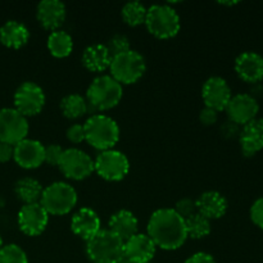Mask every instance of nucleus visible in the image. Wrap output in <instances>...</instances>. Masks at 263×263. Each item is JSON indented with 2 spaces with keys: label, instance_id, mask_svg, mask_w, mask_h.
Segmentation results:
<instances>
[{
  "label": "nucleus",
  "instance_id": "41",
  "mask_svg": "<svg viewBox=\"0 0 263 263\" xmlns=\"http://www.w3.org/2000/svg\"><path fill=\"white\" fill-rule=\"evenodd\" d=\"M3 248V239H2V236H0V249Z\"/></svg>",
  "mask_w": 263,
  "mask_h": 263
},
{
  "label": "nucleus",
  "instance_id": "11",
  "mask_svg": "<svg viewBox=\"0 0 263 263\" xmlns=\"http://www.w3.org/2000/svg\"><path fill=\"white\" fill-rule=\"evenodd\" d=\"M28 121L14 108L0 109V141L15 145L27 138Z\"/></svg>",
  "mask_w": 263,
  "mask_h": 263
},
{
  "label": "nucleus",
  "instance_id": "24",
  "mask_svg": "<svg viewBox=\"0 0 263 263\" xmlns=\"http://www.w3.org/2000/svg\"><path fill=\"white\" fill-rule=\"evenodd\" d=\"M110 59L112 57L105 44H92L82 53V64L91 72H103L109 68Z\"/></svg>",
  "mask_w": 263,
  "mask_h": 263
},
{
  "label": "nucleus",
  "instance_id": "34",
  "mask_svg": "<svg viewBox=\"0 0 263 263\" xmlns=\"http://www.w3.org/2000/svg\"><path fill=\"white\" fill-rule=\"evenodd\" d=\"M249 216H251L252 222L257 228L263 230V197L254 200V203L251 207V211H249Z\"/></svg>",
  "mask_w": 263,
  "mask_h": 263
},
{
  "label": "nucleus",
  "instance_id": "36",
  "mask_svg": "<svg viewBox=\"0 0 263 263\" xmlns=\"http://www.w3.org/2000/svg\"><path fill=\"white\" fill-rule=\"evenodd\" d=\"M217 118H218V112H216V110L212 109V108L204 107L199 113L200 122L205 126H211L213 125V123H216Z\"/></svg>",
  "mask_w": 263,
  "mask_h": 263
},
{
  "label": "nucleus",
  "instance_id": "33",
  "mask_svg": "<svg viewBox=\"0 0 263 263\" xmlns=\"http://www.w3.org/2000/svg\"><path fill=\"white\" fill-rule=\"evenodd\" d=\"M63 152L64 149L61 145H58V144H50V145L45 146V158H44V162L49 163L50 166H58Z\"/></svg>",
  "mask_w": 263,
  "mask_h": 263
},
{
  "label": "nucleus",
  "instance_id": "18",
  "mask_svg": "<svg viewBox=\"0 0 263 263\" xmlns=\"http://www.w3.org/2000/svg\"><path fill=\"white\" fill-rule=\"evenodd\" d=\"M36 17L44 28L53 32L66 20V5L61 0H43L36 8Z\"/></svg>",
  "mask_w": 263,
  "mask_h": 263
},
{
  "label": "nucleus",
  "instance_id": "29",
  "mask_svg": "<svg viewBox=\"0 0 263 263\" xmlns=\"http://www.w3.org/2000/svg\"><path fill=\"white\" fill-rule=\"evenodd\" d=\"M121 14L125 23H127L131 27H135L145 22L146 8L140 2H128L123 5Z\"/></svg>",
  "mask_w": 263,
  "mask_h": 263
},
{
  "label": "nucleus",
  "instance_id": "16",
  "mask_svg": "<svg viewBox=\"0 0 263 263\" xmlns=\"http://www.w3.org/2000/svg\"><path fill=\"white\" fill-rule=\"evenodd\" d=\"M157 246L148 234H136L123 244V257L135 263H149L156 254Z\"/></svg>",
  "mask_w": 263,
  "mask_h": 263
},
{
  "label": "nucleus",
  "instance_id": "6",
  "mask_svg": "<svg viewBox=\"0 0 263 263\" xmlns=\"http://www.w3.org/2000/svg\"><path fill=\"white\" fill-rule=\"evenodd\" d=\"M145 26L158 39H170L180 31V17L168 4H154L146 9Z\"/></svg>",
  "mask_w": 263,
  "mask_h": 263
},
{
  "label": "nucleus",
  "instance_id": "1",
  "mask_svg": "<svg viewBox=\"0 0 263 263\" xmlns=\"http://www.w3.org/2000/svg\"><path fill=\"white\" fill-rule=\"evenodd\" d=\"M148 236L159 248L179 249L187 239L185 220L172 208L157 210L149 218Z\"/></svg>",
  "mask_w": 263,
  "mask_h": 263
},
{
  "label": "nucleus",
  "instance_id": "26",
  "mask_svg": "<svg viewBox=\"0 0 263 263\" xmlns=\"http://www.w3.org/2000/svg\"><path fill=\"white\" fill-rule=\"evenodd\" d=\"M49 51L51 55L57 58H64L72 53L73 49V40L68 32L63 30H55L50 32L48 40H46Z\"/></svg>",
  "mask_w": 263,
  "mask_h": 263
},
{
  "label": "nucleus",
  "instance_id": "10",
  "mask_svg": "<svg viewBox=\"0 0 263 263\" xmlns=\"http://www.w3.org/2000/svg\"><path fill=\"white\" fill-rule=\"evenodd\" d=\"M58 166L67 179L84 180L94 172V159L81 149L69 148L64 149Z\"/></svg>",
  "mask_w": 263,
  "mask_h": 263
},
{
  "label": "nucleus",
  "instance_id": "25",
  "mask_svg": "<svg viewBox=\"0 0 263 263\" xmlns=\"http://www.w3.org/2000/svg\"><path fill=\"white\" fill-rule=\"evenodd\" d=\"M43 186L40 182L32 177H23L20 179L14 185L15 195L25 204H32V203L40 202L41 194H43Z\"/></svg>",
  "mask_w": 263,
  "mask_h": 263
},
{
  "label": "nucleus",
  "instance_id": "38",
  "mask_svg": "<svg viewBox=\"0 0 263 263\" xmlns=\"http://www.w3.org/2000/svg\"><path fill=\"white\" fill-rule=\"evenodd\" d=\"M13 151H14V145L0 141V163L10 161L13 158Z\"/></svg>",
  "mask_w": 263,
  "mask_h": 263
},
{
  "label": "nucleus",
  "instance_id": "28",
  "mask_svg": "<svg viewBox=\"0 0 263 263\" xmlns=\"http://www.w3.org/2000/svg\"><path fill=\"white\" fill-rule=\"evenodd\" d=\"M187 238L203 239L211 234V221L200 213H194L185 220Z\"/></svg>",
  "mask_w": 263,
  "mask_h": 263
},
{
  "label": "nucleus",
  "instance_id": "7",
  "mask_svg": "<svg viewBox=\"0 0 263 263\" xmlns=\"http://www.w3.org/2000/svg\"><path fill=\"white\" fill-rule=\"evenodd\" d=\"M110 76L122 84H134L141 79L146 69V62L139 51L130 50L112 57L109 64Z\"/></svg>",
  "mask_w": 263,
  "mask_h": 263
},
{
  "label": "nucleus",
  "instance_id": "9",
  "mask_svg": "<svg viewBox=\"0 0 263 263\" xmlns=\"http://www.w3.org/2000/svg\"><path fill=\"white\" fill-rule=\"evenodd\" d=\"M14 109L27 117L39 115L45 105V94L37 84L25 81L17 87L14 92Z\"/></svg>",
  "mask_w": 263,
  "mask_h": 263
},
{
  "label": "nucleus",
  "instance_id": "8",
  "mask_svg": "<svg viewBox=\"0 0 263 263\" xmlns=\"http://www.w3.org/2000/svg\"><path fill=\"white\" fill-rule=\"evenodd\" d=\"M94 171L108 181H120L130 171V162L122 152L116 149L103 151L95 158Z\"/></svg>",
  "mask_w": 263,
  "mask_h": 263
},
{
  "label": "nucleus",
  "instance_id": "31",
  "mask_svg": "<svg viewBox=\"0 0 263 263\" xmlns=\"http://www.w3.org/2000/svg\"><path fill=\"white\" fill-rule=\"evenodd\" d=\"M108 51H109L110 57L118 55L121 53H125V51L130 50V41H128L127 36L123 35V33H117V35L112 36V37L108 40V43L105 44Z\"/></svg>",
  "mask_w": 263,
  "mask_h": 263
},
{
  "label": "nucleus",
  "instance_id": "35",
  "mask_svg": "<svg viewBox=\"0 0 263 263\" xmlns=\"http://www.w3.org/2000/svg\"><path fill=\"white\" fill-rule=\"evenodd\" d=\"M66 136H67V139H68V140L73 144H79V143H81V141H84L85 140L84 125L74 123V125L69 126V127L67 128Z\"/></svg>",
  "mask_w": 263,
  "mask_h": 263
},
{
  "label": "nucleus",
  "instance_id": "13",
  "mask_svg": "<svg viewBox=\"0 0 263 263\" xmlns=\"http://www.w3.org/2000/svg\"><path fill=\"white\" fill-rule=\"evenodd\" d=\"M49 213L40 203L23 204L18 212V226L28 236H37L46 229Z\"/></svg>",
  "mask_w": 263,
  "mask_h": 263
},
{
  "label": "nucleus",
  "instance_id": "20",
  "mask_svg": "<svg viewBox=\"0 0 263 263\" xmlns=\"http://www.w3.org/2000/svg\"><path fill=\"white\" fill-rule=\"evenodd\" d=\"M239 143L244 156L252 157L263 149V118H254L239 131Z\"/></svg>",
  "mask_w": 263,
  "mask_h": 263
},
{
  "label": "nucleus",
  "instance_id": "27",
  "mask_svg": "<svg viewBox=\"0 0 263 263\" xmlns=\"http://www.w3.org/2000/svg\"><path fill=\"white\" fill-rule=\"evenodd\" d=\"M61 110L67 118L76 120L89 112V105L81 95L69 94L61 100Z\"/></svg>",
  "mask_w": 263,
  "mask_h": 263
},
{
  "label": "nucleus",
  "instance_id": "32",
  "mask_svg": "<svg viewBox=\"0 0 263 263\" xmlns=\"http://www.w3.org/2000/svg\"><path fill=\"white\" fill-rule=\"evenodd\" d=\"M175 212L182 217L184 220L189 218L194 213H197V205H195V200L190 199V198H182L175 205Z\"/></svg>",
  "mask_w": 263,
  "mask_h": 263
},
{
  "label": "nucleus",
  "instance_id": "5",
  "mask_svg": "<svg viewBox=\"0 0 263 263\" xmlns=\"http://www.w3.org/2000/svg\"><path fill=\"white\" fill-rule=\"evenodd\" d=\"M40 203L49 215L63 216L73 210L77 203V193L72 185L55 181L46 186L41 194Z\"/></svg>",
  "mask_w": 263,
  "mask_h": 263
},
{
  "label": "nucleus",
  "instance_id": "2",
  "mask_svg": "<svg viewBox=\"0 0 263 263\" xmlns=\"http://www.w3.org/2000/svg\"><path fill=\"white\" fill-rule=\"evenodd\" d=\"M123 95L122 85L110 74L95 77L86 91L89 110H108L121 102Z\"/></svg>",
  "mask_w": 263,
  "mask_h": 263
},
{
  "label": "nucleus",
  "instance_id": "3",
  "mask_svg": "<svg viewBox=\"0 0 263 263\" xmlns=\"http://www.w3.org/2000/svg\"><path fill=\"white\" fill-rule=\"evenodd\" d=\"M85 140L95 149L109 151L120 139V127L109 116L92 115L84 123Z\"/></svg>",
  "mask_w": 263,
  "mask_h": 263
},
{
  "label": "nucleus",
  "instance_id": "39",
  "mask_svg": "<svg viewBox=\"0 0 263 263\" xmlns=\"http://www.w3.org/2000/svg\"><path fill=\"white\" fill-rule=\"evenodd\" d=\"M220 3L223 5H235V4H238L239 2H220Z\"/></svg>",
  "mask_w": 263,
  "mask_h": 263
},
{
  "label": "nucleus",
  "instance_id": "19",
  "mask_svg": "<svg viewBox=\"0 0 263 263\" xmlns=\"http://www.w3.org/2000/svg\"><path fill=\"white\" fill-rule=\"evenodd\" d=\"M71 229L74 235L86 241L90 240L102 230L99 216L91 208H80L72 217Z\"/></svg>",
  "mask_w": 263,
  "mask_h": 263
},
{
  "label": "nucleus",
  "instance_id": "4",
  "mask_svg": "<svg viewBox=\"0 0 263 263\" xmlns=\"http://www.w3.org/2000/svg\"><path fill=\"white\" fill-rule=\"evenodd\" d=\"M123 244L109 229H102L86 241V254L92 263H118L123 258Z\"/></svg>",
  "mask_w": 263,
  "mask_h": 263
},
{
  "label": "nucleus",
  "instance_id": "22",
  "mask_svg": "<svg viewBox=\"0 0 263 263\" xmlns=\"http://www.w3.org/2000/svg\"><path fill=\"white\" fill-rule=\"evenodd\" d=\"M108 226L115 235H117L121 240L126 241L131 236L138 234L139 222L133 212L127 210H121L110 216Z\"/></svg>",
  "mask_w": 263,
  "mask_h": 263
},
{
  "label": "nucleus",
  "instance_id": "12",
  "mask_svg": "<svg viewBox=\"0 0 263 263\" xmlns=\"http://www.w3.org/2000/svg\"><path fill=\"white\" fill-rule=\"evenodd\" d=\"M225 110L231 122L238 126H244L257 118L259 104L253 95L240 92V94L233 95Z\"/></svg>",
  "mask_w": 263,
  "mask_h": 263
},
{
  "label": "nucleus",
  "instance_id": "37",
  "mask_svg": "<svg viewBox=\"0 0 263 263\" xmlns=\"http://www.w3.org/2000/svg\"><path fill=\"white\" fill-rule=\"evenodd\" d=\"M185 263H216V261L211 254L199 252V253H195L192 257H189Z\"/></svg>",
  "mask_w": 263,
  "mask_h": 263
},
{
  "label": "nucleus",
  "instance_id": "40",
  "mask_svg": "<svg viewBox=\"0 0 263 263\" xmlns=\"http://www.w3.org/2000/svg\"><path fill=\"white\" fill-rule=\"evenodd\" d=\"M118 263H135V262L130 261V259H127V258H126V257H123V258H122V259H121V261H120V262H118Z\"/></svg>",
  "mask_w": 263,
  "mask_h": 263
},
{
  "label": "nucleus",
  "instance_id": "17",
  "mask_svg": "<svg viewBox=\"0 0 263 263\" xmlns=\"http://www.w3.org/2000/svg\"><path fill=\"white\" fill-rule=\"evenodd\" d=\"M235 72L243 81L257 84L263 80V57L256 51H244L235 59Z\"/></svg>",
  "mask_w": 263,
  "mask_h": 263
},
{
  "label": "nucleus",
  "instance_id": "30",
  "mask_svg": "<svg viewBox=\"0 0 263 263\" xmlns=\"http://www.w3.org/2000/svg\"><path fill=\"white\" fill-rule=\"evenodd\" d=\"M0 263H28V258L17 244H8L0 249Z\"/></svg>",
  "mask_w": 263,
  "mask_h": 263
},
{
  "label": "nucleus",
  "instance_id": "15",
  "mask_svg": "<svg viewBox=\"0 0 263 263\" xmlns=\"http://www.w3.org/2000/svg\"><path fill=\"white\" fill-rule=\"evenodd\" d=\"M13 158L18 166L23 168H37L44 163L45 158V146L35 139H23L14 145Z\"/></svg>",
  "mask_w": 263,
  "mask_h": 263
},
{
  "label": "nucleus",
  "instance_id": "21",
  "mask_svg": "<svg viewBox=\"0 0 263 263\" xmlns=\"http://www.w3.org/2000/svg\"><path fill=\"white\" fill-rule=\"evenodd\" d=\"M195 205H197V212L211 221L222 217L228 211L229 203L220 192L208 190L202 193L198 199H195Z\"/></svg>",
  "mask_w": 263,
  "mask_h": 263
},
{
  "label": "nucleus",
  "instance_id": "14",
  "mask_svg": "<svg viewBox=\"0 0 263 263\" xmlns=\"http://www.w3.org/2000/svg\"><path fill=\"white\" fill-rule=\"evenodd\" d=\"M202 98L205 107L212 108L216 112L225 110L233 98L228 81L220 76H212L204 82L202 87Z\"/></svg>",
  "mask_w": 263,
  "mask_h": 263
},
{
  "label": "nucleus",
  "instance_id": "23",
  "mask_svg": "<svg viewBox=\"0 0 263 263\" xmlns=\"http://www.w3.org/2000/svg\"><path fill=\"white\" fill-rule=\"evenodd\" d=\"M30 39V31L18 21H8L0 27V41L8 48L20 49Z\"/></svg>",
  "mask_w": 263,
  "mask_h": 263
}]
</instances>
